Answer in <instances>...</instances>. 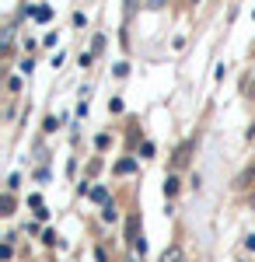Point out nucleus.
<instances>
[{
  "label": "nucleus",
  "mask_w": 255,
  "mask_h": 262,
  "mask_svg": "<svg viewBox=\"0 0 255 262\" xmlns=\"http://www.w3.org/2000/svg\"><path fill=\"white\" fill-rule=\"evenodd\" d=\"M161 262H178V252H175V248H172V252H164V255H161Z\"/></svg>",
  "instance_id": "4"
},
{
  "label": "nucleus",
  "mask_w": 255,
  "mask_h": 262,
  "mask_svg": "<svg viewBox=\"0 0 255 262\" xmlns=\"http://www.w3.org/2000/svg\"><path fill=\"white\" fill-rule=\"evenodd\" d=\"M241 185H255V164L245 171V179H241Z\"/></svg>",
  "instance_id": "2"
},
{
  "label": "nucleus",
  "mask_w": 255,
  "mask_h": 262,
  "mask_svg": "<svg viewBox=\"0 0 255 262\" xmlns=\"http://www.w3.org/2000/svg\"><path fill=\"white\" fill-rule=\"evenodd\" d=\"M245 245H248V248L255 252V234H248V238H245Z\"/></svg>",
  "instance_id": "5"
},
{
  "label": "nucleus",
  "mask_w": 255,
  "mask_h": 262,
  "mask_svg": "<svg viewBox=\"0 0 255 262\" xmlns=\"http://www.w3.org/2000/svg\"><path fill=\"white\" fill-rule=\"evenodd\" d=\"M164 192H168V196H175V192H178V182H175V179H168V185H164Z\"/></svg>",
  "instance_id": "3"
},
{
  "label": "nucleus",
  "mask_w": 255,
  "mask_h": 262,
  "mask_svg": "<svg viewBox=\"0 0 255 262\" xmlns=\"http://www.w3.org/2000/svg\"><path fill=\"white\" fill-rule=\"evenodd\" d=\"M91 200L95 203H109V192H105V189H91Z\"/></svg>",
  "instance_id": "1"
}]
</instances>
